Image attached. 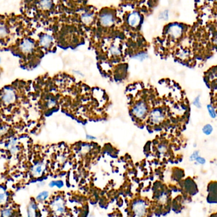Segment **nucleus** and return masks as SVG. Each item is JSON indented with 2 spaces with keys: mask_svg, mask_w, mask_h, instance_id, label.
<instances>
[{
  "mask_svg": "<svg viewBox=\"0 0 217 217\" xmlns=\"http://www.w3.org/2000/svg\"><path fill=\"white\" fill-rule=\"evenodd\" d=\"M196 160L197 162L198 163H199L201 164H204L206 163V160L203 157H201L199 156H198L196 159Z\"/></svg>",
  "mask_w": 217,
  "mask_h": 217,
  "instance_id": "obj_25",
  "label": "nucleus"
},
{
  "mask_svg": "<svg viewBox=\"0 0 217 217\" xmlns=\"http://www.w3.org/2000/svg\"><path fill=\"white\" fill-rule=\"evenodd\" d=\"M101 24L104 26H110L114 23V19L111 15L105 14L100 18Z\"/></svg>",
  "mask_w": 217,
  "mask_h": 217,
  "instance_id": "obj_11",
  "label": "nucleus"
},
{
  "mask_svg": "<svg viewBox=\"0 0 217 217\" xmlns=\"http://www.w3.org/2000/svg\"><path fill=\"white\" fill-rule=\"evenodd\" d=\"M53 38L51 36L48 35H44L40 38V44L45 48H48L51 44L52 43Z\"/></svg>",
  "mask_w": 217,
  "mask_h": 217,
  "instance_id": "obj_10",
  "label": "nucleus"
},
{
  "mask_svg": "<svg viewBox=\"0 0 217 217\" xmlns=\"http://www.w3.org/2000/svg\"><path fill=\"white\" fill-rule=\"evenodd\" d=\"M110 51H111V53L114 55V56H117V55L120 54V50L116 46H112L111 49H110Z\"/></svg>",
  "mask_w": 217,
  "mask_h": 217,
  "instance_id": "obj_21",
  "label": "nucleus"
},
{
  "mask_svg": "<svg viewBox=\"0 0 217 217\" xmlns=\"http://www.w3.org/2000/svg\"><path fill=\"white\" fill-rule=\"evenodd\" d=\"M52 6L51 0H40L39 2V8L43 10H48Z\"/></svg>",
  "mask_w": 217,
  "mask_h": 217,
  "instance_id": "obj_12",
  "label": "nucleus"
},
{
  "mask_svg": "<svg viewBox=\"0 0 217 217\" xmlns=\"http://www.w3.org/2000/svg\"><path fill=\"white\" fill-rule=\"evenodd\" d=\"M190 56V52L187 49H182L178 51V57L182 60H185L189 59Z\"/></svg>",
  "mask_w": 217,
  "mask_h": 217,
  "instance_id": "obj_13",
  "label": "nucleus"
},
{
  "mask_svg": "<svg viewBox=\"0 0 217 217\" xmlns=\"http://www.w3.org/2000/svg\"><path fill=\"white\" fill-rule=\"evenodd\" d=\"M147 113V106L144 102L140 101L136 105L133 109V113L135 116L140 119Z\"/></svg>",
  "mask_w": 217,
  "mask_h": 217,
  "instance_id": "obj_3",
  "label": "nucleus"
},
{
  "mask_svg": "<svg viewBox=\"0 0 217 217\" xmlns=\"http://www.w3.org/2000/svg\"><path fill=\"white\" fill-rule=\"evenodd\" d=\"M207 109H208V111L209 113V115H210V117H211V118H215L216 117V113H215V111L214 108H213V106L211 105H207Z\"/></svg>",
  "mask_w": 217,
  "mask_h": 217,
  "instance_id": "obj_19",
  "label": "nucleus"
},
{
  "mask_svg": "<svg viewBox=\"0 0 217 217\" xmlns=\"http://www.w3.org/2000/svg\"><path fill=\"white\" fill-rule=\"evenodd\" d=\"M199 156V152L198 151H195L192 155L190 157V160H196V158Z\"/></svg>",
  "mask_w": 217,
  "mask_h": 217,
  "instance_id": "obj_24",
  "label": "nucleus"
},
{
  "mask_svg": "<svg viewBox=\"0 0 217 217\" xmlns=\"http://www.w3.org/2000/svg\"><path fill=\"white\" fill-rule=\"evenodd\" d=\"M12 211L11 209H5L1 211V216H10L12 215Z\"/></svg>",
  "mask_w": 217,
  "mask_h": 217,
  "instance_id": "obj_22",
  "label": "nucleus"
},
{
  "mask_svg": "<svg viewBox=\"0 0 217 217\" xmlns=\"http://www.w3.org/2000/svg\"><path fill=\"white\" fill-rule=\"evenodd\" d=\"M51 208L53 211L58 215L63 213L65 211V205L63 199L61 197H57L51 203Z\"/></svg>",
  "mask_w": 217,
  "mask_h": 217,
  "instance_id": "obj_5",
  "label": "nucleus"
},
{
  "mask_svg": "<svg viewBox=\"0 0 217 217\" xmlns=\"http://www.w3.org/2000/svg\"><path fill=\"white\" fill-rule=\"evenodd\" d=\"M16 99V94L13 89L6 87L1 95V100L5 105H11L13 103Z\"/></svg>",
  "mask_w": 217,
  "mask_h": 217,
  "instance_id": "obj_1",
  "label": "nucleus"
},
{
  "mask_svg": "<svg viewBox=\"0 0 217 217\" xmlns=\"http://www.w3.org/2000/svg\"><path fill=\"white\" fill-rule=\"evenodd\" d=\"M213 127L211 124H206L203 128V132L206 135H209L213 131Z\"/></svg>",
  "mask_w": 217,
  "mask_h": 217,
  "instance_id": "obj_17",
  "label": "nucleus"
},
{
  "mask_svg": "<svg viewBox=\"0 0 217 217\" xmlns=\"http://www.w3.org/2000/svg\"><path fill=\"white\" fill-rule=\"evenodd\" d=\"M93 16L92 14L90 13H84L83 14L81 17V20L84 24H90L92 23L93 20Z\"/></svg>",
  "mask_w": 217,
  "mask_h": 217,
  "instance_id": "obj_14",
  "label": "nucleus"
},
{
  "mask_svg": "<svg viewBox=\"0 0 217 217\" xmlns=\"http://www.w3.org/2000/svg\"><path fill=\"white\" fill-rule=\"evenodd\" d=\"M150 119L154 124H159L164 119V115L160 110H154L150 113Z\"/></svg>",
  "mask_w": 217,
  "mask_h": 217,
  "instance_id": "obj_6",
  "label": "nucleus"
},
{
  "mask_svg": "<svg viewBox=\"0 0 217 217\" xmlns=\"http://www.w3.org/2000/svg\"><path fill=\"white\" fill-rule=\"evenodd\" d=\"M213 43H214L215 44V45H217V34H216L214 36V37H213Z\"/></svg>",
  "mask_w": 217,
  "mask_h": 217,
  "instance_id": "obj_26",
  "label": "nucleus"
},
{
  "mask_svg": "<svg viewBox=\"0 0 217 217\" xmlns=\"http://www.w3.org/2000/svg\"><path fill=\"white\" fill-rule=\"evenodd\" d=\"M45 165L42 163H39L36 164L34 166H33L32 169V174L34 176L36 177H38L40 176L45 170Z\"/></svg>",
  "mask_w": 217,
  "mask_h": 217,
  "instance_id": "obj_8",
  "label": "nucleus"
},
{
  "mask_svg": "<svg viewBox=\"0 0 217 217\" xmlns=\"http://www.w3.org/2000/svg\"><path fill=\"white\" fill-rule=\"evenodd\" d=\"M36 205L34 203H31L29 206L27 213L29 216H34L36 215Z\"/></svg>",
  "mask_w": 217,
  "mask_h": 217,
  "instance_id": "obj_16",
  "label": "nucleus"
},
{
  "mask_svg": "<svg viewBox=\"0 0 217 217\" xmlns=\"http://www.w3.org/2000/svg\"><path fill=\"white\" fill-rule=\"evenodd\" d=\"M7 200V194L4 188L0 187V204L5 203Z\"/></svg>",
  "mask_w": 217,
  "mask_h": 217,
  "instance_id": "obj_15",
  "label": "nucleus"
},
{
  "mask_svg": "<svg viewBox=\"0 0 217 217\" xmlns=\"http://www.w3.org/2000/svg\"><path fill=\"white\" fill-rule=\"evenodd\" d=\"M10 149L12 153H15L17 152V142L15 140H12L10 143Z\"/></svg>",
  "mask_w": 217,
  "mask_h": 217,
  "instance_id": "obj_18",
  "label": "nucleus"
},
{
  "mask_svg": "<svg viewBox=\"0 0 217 217\" xmlns=\"http://www.w3.org/2000/svg\"><path fill=\"white\" fill-rule=\"evenodd\" d=\"M34 42H33L32 40L28 38L24 40L23 42H22L20 45L21 51L25 54L31 52L33 49H34Z\"/></svg>",
  "mask_w": 217,
  "mask_h": 217,
  "instance_id": "obj_7",
  "label": "nucleus"
},
{
  "mask_svg": "<svg viewBox=\"0 0 217 217\" xmlns=\"http://www.w3.org/2000/svg\"><path fill=\"white\" fill-rule=\"evenodd\" d=\"M168 33L172 38L178 39L181 37L183 34V27L178 24H173L169 28Z\"/></svg>",
  "mask_w": 217,
  "mask_h": 217,
  "instance_id": "obj_2",
  "label": "nucleus"
},
{
  "mask_svg": "<svg viewBox=\"0 0 217 217\" xmlns=\"http://www.w3.org/2000/svg\"><path fill=\"white\" fill-rule=\"evenodd\" d=\"M140 22V16L137 12H133L128 17V23L131 26H137L139 24Z\"/></svg>",
  "mask_w": 217,
  "mask_h": 217,
  "instance_id": "obj_9",
  "label": "nucleus"
},
{
  "mask_svg": "<svg viewBox=\"0 0 217 217\" xmlns=\"http://www.w3.org/2000/svg\"><path fill=\"white\" fill-rule=\"evenodd\" d=\"M48 193L47 192H43L38 195L37 197V199L39 201H45L48 197Z\"/></svg>",
  "mask_w": 217,
  "mask_h": 217,
  "instance_id": "obj_20",
  "label": "nucleus"
},
{
  "mask_svg": "<svg viewBox=\"0 0 217 217\" xmlns=\"http://www.w3.org/2000/svg\"><path fill=\"white\" fill-rule=\"evenodd\" d=\"M133 211L136 216H144L146 212V206L144 202L142 201L135 202L133 205Z\"/></svg>",
  "mask_w": 217,
  "mask_h": 217,
  "instance_id": "obj_4",
  "label": "nucleus"
},
{
  "mask_svg": "<svg viewBox=\"0 0 217 217\" xmlns=\"http://www.w3.org/2000/svg\"><path fill=\"white\" fill-rule=\"evenodd\" d=\"M194 105H195L197 108H201V103H200V101H199V96L197 97L195 100L193 102Z\"/></svg>",
  "mask_w": 217,
  "mask_h": 217,
  "instance_id": "obj_23",
  "label": "nucleus"
}]
</instances>
